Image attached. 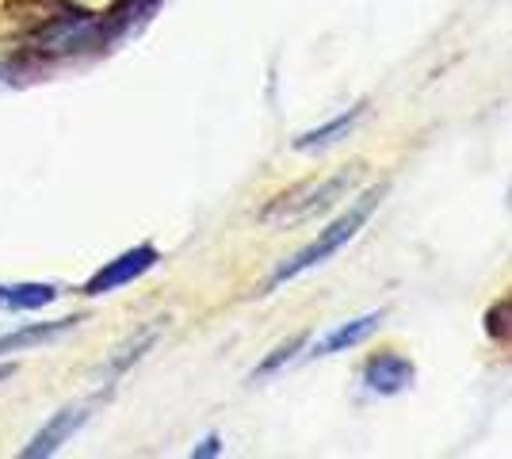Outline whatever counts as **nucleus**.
I'll use <instances>...</instances> for the list:
<instances>
[{
  "label": "nucleus",
  "instance_id": "nucleus-10",
  "mask_svg": "<svg viewBox=\"0 0 512 459\" xmlns=\"http://www.w3.org/2000/svg\"><path fill=\"white\" fill-rule=\"evenodd\" d=\"M299 345H302V337H295L291 345H283V349H276V356H272V360H264V364H260V372H272V368H279L283 360H291V356H295V349H299Z\"/></svg>",
  "mask_w": 512,
  "mask_h": 459
},
{
  "label": "nucleus",
  "instance_id": "nucleus-11",
  "mask_svg": "<svg viewBox=\"0 0 512 459\" xmlns=\"http://www.w3.org/2000/svg\"><path fill=\"white\" fill-rule=\"evenodd\" d=\"M211 452H218V440H207V444H203L195 456H211Z\"/></svg>",
  "mask_w": 512,
  "mask_h": 459
},
{
  "label": "nucleus",
  "instance_id": "nucleus-1",
  "mask_svg": "<svg viewBox=\"0 0 512 459\" xmlns=\"http://www.w3.org/2000/svg\"><path fill=\"white\" fill-rule=\"evenodd\" d=\"M375 203H379V192H367V196L360 199V203H352L348 211H344L341 219L333 222V226H325L318 238L310 241L302 253H295L291 261L279 268L276 276H272V287L283 284V280H295V276H302V272H310V268H318V264H325L333 253H341L348 241L356 238L363 230V222L371 219V211H375Z\"/></svg>",
  "mask_w": 512,
  "mask_h": 459
},
{
  "label": "nucleus",
  "instance_id": "nucleus-7",
  "mask_svg": "<svg viewBox=\"0 0 512 459\" xmlns=\"http://www.w3.org/2000/svg\"><path fill=\"white\" fill-rule=\"evenodd\" d=\"M81 318H69V322H50V326H23L16 333H0V352H16V349H39L46 341L62 337L65 329H73Z\"/></svg>",
  "mask_w": 512,
  "mask_h": 459
},
{
  "label": "nucleus",
  "instance_id": "nucleus-5",
  "mask_svg": "<svg viewBox=\"0 0 512 459\" xmlns=\"http://www.w3.org/2000/svg\"><path fill=\"white\" fill-rule=\"evenodd\" d=\"M379 326H383V310H379V314H363L356 322H344V326L329 329V333L321 337L318 345H314V356H337V352L356 349V345H363Z\"/></svg>",
  "mask_w": 512,
  "mask_h": 459
},
{
  "label": "nucleus",
  "instance_id": "nucleus-4",
  "mask_svg": "<svg viewBox=\"0 0 512 459\" xmlns=\"http://www.w3.org/2000/svg\"><path fill=\"white\" fill-rule=\"evenodd\" d=\"M413 379H417V368L409 364L406 356H398V352H375L363 364V383H367V391L375 394L406 391V387H413Z\"/></svg>",
  "mask_w": 512,
  "mask_h": 459
},
{
  "label": "nucleus",
  "instance_id": "nucleus-2",
  "mask_svg": "<svg viewBox=\"0 0 512 459\" xmlns=\"http://www.w3.org/2000/svg\"><path fill=\"white\" fill-rule=\"evenodd\" d=\"M153 264H157V249H153V245H138V249L123 253V257H115L107 268H100L85 284V295H107V291H115V287L138 280L142 272H150Z\"/></svg>",
  "mask_w": 512,
  "mask_h": 459
},
{
  "label": "nucleus",
  "instance_id": "nucleus-6",
  "mask_svg": "<svg viewBox=\"0 0 512 459\" xmlns=\"http://www.w3.org/2000/svg\"><path fill=\"white\" fill-rule=\"evenodd\" d=\"M85 417H88L85 410H62V414H54V417H50V425H43V429H39V437L23 448V456H35V459L54 456L65 440H69L77 429H81V425H85Z\"/></svg>",
  "mask_w": 512,
  "mask_h": 459
},
{
  "label": "nucleus",
  "instance_id": "nucleus-12",
  "mask_svg": "<svg viewBox=\"0 0 512 459\" xmlns=\"http://www.w3.org/2000/svg\"><path fill=\"white\" fill-rule=\"evenodd\" d=\"M16 372V368H12V364H0V383H4V379H8V375Z\"/></svg>",
  "mask_w": 512,
  "mask_h": 459
},
{
  "label": "nucleus",
  "instance_id": "nucleus-3",
  "mask_svg": "<svg viewBox=\"0 0 512 459\" xmlns=\"http://www.w3.org/2000/svg\"><path fill=\"white\" fill-rule=\"evenodd\" d=\"M35 43H39L43 54H77V50L96 43V20H88V16H62L50 27H43Z\"/></svg>",
  "mask_w": 512,
  "mask_h": 459
},
{
  "label": "nucleus",
  "instance_id": "nucleus-8",
  "mask_svg": "<svg viewBox=\"0 0 512 459\" xmlns=\"http://www.w3.org/2000/svg\"><path fill=\"white\" fill-rule=\"evenodd\" d=\"M54 299H58V291L50 284H0V306L4 310H39Z\"/></svg>",
  "mask_w": 512,
  "mask_h": 459
},
{
  "label": "nucleus",
  "instance_id": "nucleus-9",
  "mask_svg": "<svg viewBox=\"0 0 512 459\" xmlns=\"http://www.w3.org/2000/svg\"><path fill=\"white\" fill-rule=\"evenodd\" d=\"M363 111H367V104L344 111V115H337V119H329V123H325V127H318V131H306L299 142H295V150H314V146H329V142L344 138V134L352 131V127L363 119Z\"/></svg>",
  "mask_w": 512,
  "mask_h": 459
}]
</instances>
